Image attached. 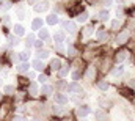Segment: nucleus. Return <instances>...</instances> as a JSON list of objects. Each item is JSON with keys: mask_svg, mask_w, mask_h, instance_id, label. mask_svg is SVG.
<instances>
[{"mask_svg": "<svg viewBox=\"0 0 135 121\" xmlns=\"http://www.w3.org/2000/svg\"><path fill=\"white\" fill-rule=\"evenodd\" d=\"M127 39H129V31H127V30L121 31V33L116 36V43H118V44H124Z\"/></svg>", "mask_w": 135, "mask_h": 121, "instance_id": "f257e3e1", "label": "nucleus"}, {"mask_svg": "<svg viewBox=\"0 0 135 121\" xmlns=\"http://www.w3.org/2000/svg\"><path fill=\"white\" fill-rule=\"evenodd\" d=\"M90 112H91V110H90V107H88V105H80V107L77 109V115H79L80 118H85Z\"/></svg>", "mask_w": 135, "mask_h": 121, "instance_id": "f03ea898", "label": "nucleus"}, {"mask_svg": "<svg viewBox=\"0 0 135 121\" xmlns=\"http://www.w3.org/2000/svg\"><path fill=\"white\" fill-rule=\"evenodd\" d=\"M66 90L69 91V93H80L82 88H80V85H79V83H75V82H74V83H69V85H68Z\"/></svg>", "mask_w": 135, "mask_h": 121, "instance_id": "7ed1b4c3", "label": "nucleus"}, {"mask_svg": "<svg viewBox=\"0 0 135 121\" xmlns=\"http://www.w3.org/2000/svg\"><path fill=\"white\" fill-rule=\"evenodd\" d=\"M47 6H49V3L44 0V2H39V3H36V6H35V11H38V13H41V11H46L47 10Z\"/></svg>", "mask_w": 135, "mask_h": 121, "instance_id": "20e7f679", "label": "nucleus"}, {"mask_svg": "<svg viewBox=\"0 0 135 121\" xmlns=\"http://www.w3.org/2000/svg\"><path fill=\"white\" fill-rule=\"evenodd\" d=\"M126 55H127V50H126V49H121V50L116 52L115 58H116V61H123L124 58H126Z\"/></svg>", "mask_w": 135, "mask_h": 121, "instance_id": "39448f33", "label": "nucleus"}, {"mask_svg": "<svg viewBox=\"0 0 135 121\" xmlns=\"http://www.w3.org/2000/svg\"><path fill=\"white\" fill-rule=\"evenodd\" d=\"M65 29H66L69 33H74V31H75V24L71 22V21H68V22H65Z\"/></svg>", "mask_w": 135, "mask_h": 121, "instance_id": "423d86ee", "label": "nucleus"}, {"mask_svg": "<svg viewBox=\"0 0 135 121\" xmlns=\"http://www.w3.org/2000/svg\"><path fill=\"white\" fill-rule=\"evenodd\" d=\"M57 22H58V16H57V14H49V16H47V24L54 25V24H57Z\"/></svg>", "mask_w": 135, "mask_h": 121, "instance_id": "0eeeda50", "label": "nucleus"}, {"mask_svg": "<svg viewBox=\"0 0 135 121\" xmlns=\"http://www.w3.org/2000/svg\"><path fill=\"white\" fill-rule=\"evenodd\" d=\"M94 77H96V69L91 66V68H88V71H86V79L91 80V79H94Z\"/></svg>", "mask_w": 135, "mask_h": 121, "instance_id": "6e6552de", "label": "nucleus"}, {"mask_svg": "<svg viewBox=\"0 0 135 121\" xmlns=\"http://www.w3.org/2000/svg\"><path fill=\"white\" fill-rule=\"evenodd\" d=\"M41 27H42V19H35L33 24H32V29L33 30H41Z\"/></svg>", "mask_w": 135, "mask_h": 121, "instance_id": "1a4fd4ad", "label": "nucleus"}, {"mask_svg": "<svg viewBox=\"0 0 135 121\" xmlns=\"http://www.w3.org/2000/svg\"><path fill=\"white\" fill-rule=\"evenodd\" d=\"M28 90H30V94H32V96H38V94H39V88H38L36 83H30V88H28Z\"/></svg>", "mask_w": 135, "mask_h": 121, "instance_id": "9d476101", "label": "nucleus"}, {"mask_svg": "<svg viewBox=\"0 0 135 121\" xmlns=\"http://www.w3.org/2000/svg\"><path fill=\"white\" fill-rule=\"evenodd\" d=\"M96 117H98V121H108V117L102 110H96Z\"/></svg>", "mask_w": 135, "mask_h": 121, "instance_id": "9b49d317", "label": "nucleus"}, {"mask_svg": "<svg viewBox=\"0 0 135 121\" xmlns=\"http://www.w3.org/2000/svg\"><path fill=\"white\" fill-rule=\"evenodd\" d=\"M55 101H57L58 104H66L68 97L65 96V94H55Z\"/></svg>", "mask_w": 135, "mask_h": 121, "instance_id": "f8f14e48", "label": "nucleus"}, {"mask_svg": "<svg viewBox=\"0 0 135 121\" xmlns=\"http://www.w3.org/2000/svg\"><path fill=\"white\" fill-rule=\"evenodd\" d=\"M60 66H61V61L58 60V58H55V60H52V61H50V68H52L54 71L60 69Z\"/></svg>", "mask_w": 135, "mask_h": 121, "instance_id": "ddd939ff", "label": "nucleus"}, {"mask_svg": "<svg viewBox=\"0 0 135 121\" xmlns=\"http://www.w3.org/2000/svg\"><path fill=\"white\" fill-rule=\"evenodd\" d=\"M8 109H9V107H8V104H3V105L0 107V120H3V117L8 113Z\"/></svg>", "mask_w": 135, "mask_h": 121, "instance_id": "4468645a", "label": "nucleus"}, {"mask_svg": "<svg viewBox=\"0 0 135 121\" xmlns=\"http://www.w3.org/2000/svg\"><path fill=\"white\" fill-rule=\"evenodd\" d=\"M41 93H42L44 96H49V94H52V87H50V85H44V87L41 88Z\"/></svg>", "mask_w": 135, "mask_h": 121, "instance_id": "2eb2a0df", "label": "nucleus"}, {"mask_svg": "<svg viewBox=\"0 0 135 121\" xmlns=\"http://www.w3.org/2000/svg\"><path fill=\"white\" fill-rule=\"evenodd\" d=\"M98 39H99L101 43H102V41H105V39H107V31L102 30V29H101V30H98Z\"/></svg>", "mask_w": 135, "mask_h": 121, "instance_id": "dca6fc26", "label": "nucleus"}, {"mask_svg": "<svg viewBox=\"0 0 135 121\" xmlns=\"http://www.w3.org/2000/svg\"><path fill=\"white\" fill-rule=\"evenodd\" d=\"M33 68L36 69V71H42V69H44V64H42L41 60H35L33 61Z\"/></svg>", "mask_w": 135, "mask_h": 121, "instance_id": "f3484780", "label": "nucleus"}, {"mask_svg": "<svg viewBox=\"0 0 135 121\" xmlns=\"http://www.w3.org/2000/svg\"><path fill=\"white\" fill-rule=\"evenodd\" d=\"M39 39L42 41V39H49V31L46 30V29H41L39 30Z\"/></svg>", "mask_w": 135, "mask_h": 121, "instance_id": "a211bd4d", "label": "nucleus"}, {"mask_svg": "<svg viewBox=\"0 0 135 121\" xmlns=\"http://www.w3.org/2000/svg\"><path fill=\"white\" fill-rule=\"evenodd\" d=\"M63 38H65L63 33H55V36H54V39H55L57 44H61V43H63Z\"/></svg>", "mask_w": 135, "mask_h": 121, "instance_id": "6ab92c4d", "label": "nucleus"}, {"mask_svg": "<svg viewBox=\"0 0 135 121\" xmlns=\"http://www.w3.org/2000/svg\"><path fill=\"white\" fill-rule=\"evenodd\" d=\"M17 71H19V72H27V71H28V64H27V63H21V64L17 66Z\"/></svg>", "mask_w": 135, "mask_h": 121, "instance_id": "aec40b11", "label": "nucleus"}, {"mask_svg": "<svg viewBox=\"0 0 135 121\" xmlns=\"http://www.w3.org/2000/svg\"><path fill=\"white\" fill-rule=\"evenodd\" d=\"M86 19H88V13H85V11H83V13H80V14H79V17H77V21H79V22H85Z\"/></svg>", "mask_w": 135, "mask_h": 121, "instance_id": "412c9836", "label": "nucleus"}, {"mask_svg": "<svg viewBox=\"0 0 135 121\" xmlns=\"http://www.w3.org/2000/svg\"><path fill=\"white\" fill-rule=\"evenodd\" d=\"M14 33H16L17 36H22V35H24V27H22V25H16V27H14Z\"/></svg>", "mask_w": 135, "mask_h": 121, "instance_id": "4be33fe9", "label": "nucleus"}, {"mask_svg": "<svg viewBox=\"0 0 135 121\" xmlns=\"http://www.w3.org/2000/svg\"><path fill=\"white\" fill-rule=\"evenodd\" d=\"M98 88L101 91H107L108 90V83H107V82H99V83H98Z\"/></svg>", "mask_w": 135, "mask_h": 121, "instance_id": "5701e85b", "label": "nucleus"}, {"mask_svg": "<svg viewBox=\"0 0 135 121\" xmlns=\"http://www.w3.org/2000/svg\"><path fill=\"white\" fill-rule=\"evenodd\" d=\"M9 6H11V3H9V2H2L0 10H2V11H6V10H9Z\"/></svg>", "mask_w": 135, "mask_h": 121, "instance_id": "b1692460", "label": "nucleus"}, {"mask_svg": "<svg viewBox=\"0 0 135 121\" xmlns=\"http://www.w3.org/2000/svg\"><path fill=\"white\" fill-rule=\"evenodd\" d=\"M47 55H49L47 50H39V52H38V58H42V60H44V58H47Z\"/></svg>", "mask_w": 135, "mask_h": 121, "instance_id": "393cba45", "label": "nucleus"}, {"mask_svg": "<svg viewBox=\"0 0 135 121\" xmlns=\"http://www.w3.org/2000/svg\"><path fill=\"white\" fill-rule=\"evenodd\" d=\"M3 91H5V94H11V93L14 91V87H13V85H6V87L3 88Z\"/></svg>", "mask_w": 135, "mask_h": 121, "instance_id": "a878e982", "label": "nucleus"}, {"mask_svg": "<svg viewBox=\"0 0 135 121\" xmlns=\"http://www.w3.org/2000/svg\"><path fill=\"white\" fill-rule=\"evenodd\" d=\"M121 74H123V68H121V66H118V68L113 69V76H115V77H116V76H121Z\"/></svg>", "mask_w": 135, "mask_h": 121, "instance_id": "bb28decb", "label": "nucleus"}, {"mask_svg": "<svg viewBox=\"0 0 135 121\" xmlns=\"http://www.w3.org/2000/svg\"><path fill=\"white\" fill-rule=\"evenodd\" d=\"M99 19L107 21V19H108V13H107V11H101V13H99Z\"/></svg>", "mask_w": 135, "mask_h": 121, "instance_id": "cd10ccee", "label": "nucleus"}, {"mask_svg": "<svg viewBox=\"0 0 135 121\" xmlns=\"http://www.w3.org/2000/svg\"><path fill=\"white\" fill-rule=\"evenodd\" d=\"M54 112H55V113H63V112H65V109H63V107H60V105H54Z\"/></svg>", "mask_w": 135, "mask_h": 121, "instance_id": "c85d7f7f", "label": "nucleus"}, {"mask_svg": "<svg viewBox=\"0 0 135 121\" xmlns=\"http://www.w3.org/2000/svg\"><path fill=\"white\" fill-rule=\"evenodd\" d=\"M68 71H69V68H68V66L61 68V69H60V76H61V77H65V76L68 74Z\"/></svg>", "mask_w": 135, "mask_h": 121, "instance_id": "c756f323", "label": "nucleus"}, {"mask_svg": "<svg viewBox=\"0 0 135 121\" xmlns=\"http://www.w3.org/2000/svg\"><path fill=\"white\" fill-rule=\"evenodd\" d=\"M19 57H21V60H27V58H28V52H27V50H25V52H21Z\"/></svg>", "mask_w": 135, "mask_h": 121, "instance_id": "7c9ffc66", "label": "nucleus"}, {"mask_svg": "<svg viewBox=\"0 0 135 121\" xmlns=\"http://www.w3.org/2000/svg\"><path fill=\"white\" fill-rule=\"evenodd\" d=\"M8 41H9V44H11V46H14V44H17V39H16L14 36H9V39H8Z\"/></svg>", "mask_w": 135, "mask_h": 121, "instance_id": "2f4dec72", "label": "nucleus"}, {"mask_svg": "<svg viewBox=\"0 0 135 121\" xmlns=\"http://www.w3.org/2000/svg\"><path fill=\"white\" fill-rule=\"evenodd\" d=\"M79 77H80V72H79V71H75V72H72V79H74V80H77Z\"/></svg>", "mask_w": 135, "mask_h": 121, "instance_id": "473e14b6", "label": "nucleus"}, {"mask_svg": "<svg viewBox=\"0 0 135 121\" xmlns=\"http://www.w3.org/2000/svg\"><path fill=\"white\" fill-rule=\"evenodd\" d=\"M91 30H93L91 27H86V29H85V31H83V35H85V36H88V35L91 33Z\"/></svg>", "mask_w": 135, "mask_h": 121, "instance_id": "72a5a7b5", "label": "nucleus"}, {"mask_svg": "<svg viewBox=\"0 0 135 121\" xmlns=\"http://www.w3.org/2000/svg\"><path fill=\"white\" fill-rule=\"evenodd\" d=\"M118 27H119V22L118 21H113L112 22V29H118Z\"/></svg>", "mask_w": 135, "mask_h": 121, "instance_id": "f704fd0d", "label": "nucleus"}, {"mask_svg": "<svg viewBox=\"0 0 135 121\" xmlns=\"http://www.w3.org/2000/svg\"><path fill=\"white\" fill-rule=\"evenodd\" d=\"M38 80H39L41 83H44V82L47 80V77H46V76H39V77H38Z\"/></svg>", "mask_w": 135, "mask_h": 121, "instance_id": "c9c22d12", "label": "nucleus"}, {"mask_svg": "<svg viewBox=\"0 0 135 121\" xmlns=\"http://www.w3.org/2000/svg\"><path fill=\"white\" fill-rule=\"evenodd\" d=\"M68 54H69V55H74V54H75L74 47H68Z\"/></svg>", "mask_w": 135, "mask_h": 121, "instance_id": "e433bc0d", "label": "nucleus"}, {"mask_svg": "<svg viewBox=\"0 0 135 121\" xmlns=\"http://www.w3.org/2000/svg\"><path fill=\"white\" fill-rule=\"evenodd\" d=\"M35 46H36L38 49H39V47H42V41H41V39H39V41H36V43H35Z\"/></svg>", "mask_w": 135, "mask_h": 121, "instance_id": "4c0bfd02", "label": "nucleus"}, {"mask_svg": "<svg viewBox=\"0 0 135 121\" xmlns=\"http://www.w3.org/2000/svg\"><path fill=\"white\" fill-rule=\"evenodd\" d=\"M14 121H27V120H25L24 117H16V120H14Z\"/></svg>", "mask_w": 135, "mask_h": 121, "instance_id": "58836bf2", "label": "nucleus"}, {"mask_svg": "<svg viewBox=\"0 0 135 121\" xmlns=\"http://www.w3.org/2000/svg\"><path fill=\"white\" fill-rule=\"evenodd\" d=\"M129 85H131V87L134 88V87H135V80H131V82H129Z\"/></svg>", "mask_w": 135, "mask_h": 121, "instance_id": "ea45409f", "label": "nucleus"}, {"mask_svg": "<svg viewBox=\"0 0 135 121\" xmlns=\"http://www.w3.org/2000/svg\"><path fill=\"white\" fill-rule=\"evenodd\" d=\"M35 2H36V0H28V3H35Z\"/></svg>", "mask_w": 135, "mask_h": 121, "instance_id": "a19ab883", "label": "nucleus"}, {"mask_svg": "<svg viewBox=\"0 0 135 121\" xmlns=\"http://www.w3.org/2000/svg\"><path fill=\"white\" fill-rule=\"evenodd\" d=\"M32 121H41V120H39V118H35V120H32Z\"/></svg>", "mask_w": 135, "mask_h": 121, "instance_id": "79ce46f5", "label": "nucleus"}, {"mask_svg": "<svg viewBox=\"0 0 135 121\" xmlns=\"http://www.w3.org/2000/svg\"><path fill=\"white\" fill-rule=\"evenodd\" d=\"M0 80H2V79H0Z\"/></svg>", "mask_w": 135, "mask_h": 121, "instance_id": "37998d69", "label": "nucleus"}]
</instances>
